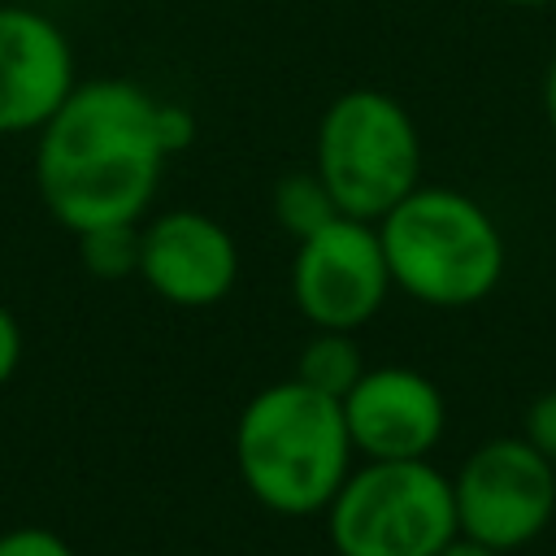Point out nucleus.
<instances>
[{"label": "nucleus", "instance_id": "4", "mask_svg": "<svg viewBox=\"0 0 556 556\" xmlns=\"http://www.w3.org/2000/svg\"><path fill=\"white\" fill-rule=\"evenodd\" d=\"M313 169L330 187L339 213L382 222L421 182L417 122L395 96L352 87L334 96L317 122Z\"/></svg>", "mask_w": 556, "mask_h": 556}, {"label": "nucleus", "instance_id": "3", "mask_svg": "<svg viewBox=\"0 0 556 556\" xmlns=\"http://www.w3.org/2000/svg\"><path fill=\"white\" fill-rule=\"evenodd\" d=\"M374 226L391 282L430 308H469L504 278V235L465 191L417 182Z\"/></svg>", "mask_w": 556, "mask_h": 556}, {"label": "nucleus", "instance_id": "19", "mask_svg": "<svg viewBox=\"0 0 556 556\" xmlns=\"http://www.w3.org/2000/svg\"><path fill=\"white\" fill-rule=\"evenodd\" d=\"M504 4H521V9H534V4H552V0H504Z\"/></svg>", "mask_w": 556, "mask_h": 556}, {"label": "nucleus", "instance_id": "14", "mask_svg": "<svg viewBox=\"0 0 556 556\" xmlns=\"http://www.w3.org/2000/svg\"><path fill=\"white\" fill-rule=\"evenodd\" d=\"M0 556H74L70 543L56 530L43 526H17L0 534Z\"/></svg>", "mask_w": 556, "mask_h": 556}, {"label": "nucleus", "instance_id": "8", "mask_svg": "<svg viewBox=\"0 0 556 556\" xmlns=\"http://www.w3.org/2000/svg\"><path fill=\"white\" fill-rule=\"evenodd\" d=\"M343 421L365 460H426L443 439L447 400L408 365H365L343 395Z\"/></svg>", "mask_w": 556, "mask_h": 556}, {"label": "nucleus", "instance_id": "12", "mask_svg": "<svg viewBox=\"0 0 556 556\" xmlns=\"http://www.w3.org/2000/svg\"><path fill=\"white\" fill-rule=\"evenodd\" d=\"M274 217L300 243L304 235H313L326 222H334L339 217V204H334L330 187L317 178V169H295V174H287V178L274 182Z\"/></svg>", "mask_w": 556, "mask_h": 556}, {"label": "nucleus", "instance_id": "6", "mask_svg": "<svg viewBox=\"0 0 556 556\" xmlns=\"http://www.w3.org/2000/svg\"><path fill=\"white\" fill-rule=\"evenodd\" d=\"M452 495L460 534L495 552H517L556 517V460H547L521 434H495L460 460L452 473Z\"/></svg>", "mask_w": 556, "mask_h": 556}, {"label": "nucleus", "instance_id": "11", "mask_svg": "<svg viewBox=\"0 0 556 556\" xmlns=\"http://www.w3.org/2000/svg\"><path fill=\"white\" fill-rule=\"evenodd\" d=\"M361 374H365V356H361L356 339H352L348 330H317V334L300 348L291 378L308 382V387L321 391V395L343 400V395L356 387Z\"/></svg>", "mask_w": 556, "mask_h": 556}, {"label": "nucleus", "instance_id": "5", "mask_svg": "<svg viewBox=\"0 0 556 556\" xmlns=\"http://www.w3.org/2000/svg\"><path fill=\"white\" fill-rule=\"evenodd\" d=\"M321 517L334 556H434L460 534L452 478L430 456L352 465Z\"/></svg>", "mask_w": 556, "mask_h": 556}, {"label": "nucleus", "instance_id": "2", "mask_svg": "<svg viewBox=\"0 0 556 556\" xmlns=\"http://www.w3.org/2000/svg\"><path fill=\"white\" fill-rule=\"evenodd\" d=\"M235 465L248 495L278 517H317L356 465L343 400L300 378L261 387L235 426Z\"/></svg>", "mask_w": 556, "mask_h": 556}, {"label": "nucleus", "instance_id": "16", "mask_svg": "<svg viewBox=\"0 0 556 556\" xmlns=\"http://www.w3.org/2000/svg\"><path fill=\"white\" fill-rule=\"evenodd\" d=\"M17 361H22V330H17V317L0 304V387L17 374Z\"/></svg>", "mask_w": 556, "mask_h": 556}, {"label": "nucleus", "instance_id": "15", "mask_svg": "<svg viewBox=\"0 0 556 556\" xmlns=\"http://www.w3.org/2000/svg\"><path fill=\"white\" fill-rule=\"evenodd\" d=\"M521 439L530 447H539L547 460H556V391H543L530 400L526 421H521Z\"/></svg>", "mask_w": 556, "mask_h": 556}, {"label": "nucleus", "instance_id": "13", "mask_svg": "<svg viewBox=\"0 0 556 556\" xmlns=\"http://www.w3.org/2000/svg\"><path fill=\"white\" fill-rule=\"evenodd\" d=\"M78 256L83 269L96 278H130L139 274V239L143 226L139 222H109V226H91L78 230Z\"/></svg>", "mask_w": 556, "mask_h": 556}, {"label": "nucleus", "instance_id": "10", "mask_svg": "<svg viewBox=\"0 0 556 556\" xmlns=\"http://www.w3.org/2000/svg\"><path fill=\"white\" fill-rule=\"evenodd\" d=\"M74 91L70 39L35 9L0 4V135L43 130Z\"/></svg>", "mask_w": 556, "mask_h": 556}, {"label": "nucleus", "instance_id": "1", "mask_svg": "<svg viewBox=\"0 0 556 556\" xmlns=\"http://www.w3.org/2000/svg\"><path fill=\"white\" fill-rule=\"evenodd\" d=\"M195 122L182 104L156 100L130 78L74 83L43 122L35 182L65 230L139 222L156 195L165 156L182 152Z\"/></svg>", "mask_w": 556, "mask_h": 556}, {"label": "nucleus", "instance_id": "9", "mask_svg": "<svg viewBox=\"0 0 556 556\" xmlns=\"http://www.w3.org/2000/svg\"><path fill=\"white\" fill-rule=\"evenodd\" d=\"M139 278L174 308H208L230 295L239 278V248L217 217L174 208L143 226Z\"/></svg>", "mask_w": 556, "mask_h": 556}, {"label": "nucleus", "instance_id": "17", "mask_svg": "<svg viewBox=\"0 0 556 556\" xmlns=\"http://www.w3.org/2000/svg\"><path fill=\"white\" fill-rule=\"evenodd\" d=\"M434 556H504V552H495V547H486V543H478V539H469V534H456V539H447Z\"/></svg>", "mask_w": 556, "mask_h": 556}, {"label": "nucleus", "instance_id": "7", "mask_svg": "<svg viewBox=\"0 0 556 556\" xmlns=\"http://www.w3.org/2000/svg\"><path fill=\"white\" fill-rule=\"evenodd\" d=\"M391 269L374 222L339 213L295 243L291 300L313 330H356L391 295Z\"/></svg>", "mask_w": 556, "mask_h": 556}, {"label": "nucleus", "instance_id": "18", "mask_svg": "<svg viewBox=\"0 0 556 556\" xmlns=\"http://www.w3.org/2000/svg\"><path fill=\"white\" fill-rule=\"evenodd\" d=\"M543 117H547V126L556 135V56L547 61V74H543Z\"/></svg>", "mask_w": 556, "mask_h": 556}]
</instances>
